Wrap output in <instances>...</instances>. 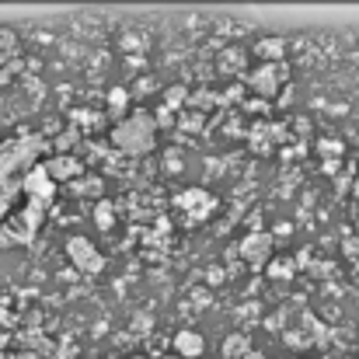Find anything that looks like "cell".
<instances>
[{
    "mask_svg": "<svg viewBox=\"0 0 359 359\" xmlns=\"http://www.w3.org/2000/svg\"><path fill=\"white\" fill-rule=\"evenodd\" d=\"M67 255H70V262L81 272H98L102 269V255L95 251V244L88 238H70L67 241Z\"/></svg>",
    "mask_w": 359,
    "mask_h": 359,
    "instance_id": "7a4b0ae2",
    "label": "cell"
},
{
    "mask_svg": "<svg viewBox=\"0 0 359 359\" xmlns=\"http://www.w3.org/2000/svg\"><path fill=\"white\" fill-rule=\"evenodd\" d=\"M46 171H49V178H74V175H81L77 161H70V157H56V161H49Z\"/></svg>",
    "mask_w": 359,
    "mask_h": 359,
    "instance_id": "52a82bcc",
    "label": "cell"
},
{
    "mask_svg": "<svg viewBox=\"0 0 359 359\" xmlns=\"http://www.w3.org/2000/svg\"><path fill=\"white\" fill-rule=\"evenodd\" d=\"M178 206L182 210H192V217H206L213 210V196H206V192H185L178 199Z\"/></svg>",
    "mask_w": 359,
    "mask_h": 359,
    "instance_id": "5b68a950",
    "label": "cell"
},
{
    "mask_svg": "<svg viewBox=\"0 0 359 359\" xmlns=\"http://www.w3.org/2000/svg\"><path fill=\"white\" fill-rule=\"evenodd\" d=\"M241 255H244V262L255 265V269L265 265V262L272 258V238H269V234H251V238H244Z\"/></svg>",
    "mask_w": 359,
    "mask_h": 359,
    "instance_id": "277c9868",
    "label": "cell"
},
{
    "mask_svg": "<svg viewBox=\"0 0 359 359\" xmlns=\"http://www.w3.org/2000/svg\"><path fill=\"white\" fill-rule=\"evenodd\" d=\"M154 119L147 116V112H136V116H126V119L116 126V133H112V140H116V147L126 150V154H147L150 147H154Z\"/></svg>",
    "mask_w": 359,
    "mask_h": 359,
    "instance_id": "6da1fadb",
    "label": "cell"
},
{
    "mask_svg": "<svg viewBox=\"0 0 359 359\" xmlns=\"http://www.w3.org/2000/svg\"><path fill=\"white\" fill-rule=\"evenodd\" d=\"M283 49H286V46H283V39H265V42H258V53H262L269 63H276Z\"/></svg>",
    "mask_w": 359,
    "mask_h": 359,
    "instance_id": "ba28073f",
    "label": "cell"
},
{
    "mask_svg": "<svg viewBox=\"0 0 359 359\" xmlns=\"http://www.w3.org/2000/svg\"><path fill=\"white\" fill-rule=\"evenodd\" d=\"M7 60H14V32L0 28V67H4Z\"/></svg>",
    "mask_w": 359,
    "mask_h": 359,
    "instance_id": "9c48e42d",
    "label": "cell"
},
{
    "mask_svg": "<svg viewBox=\"0 0 359 359\" xmlns=\"http://www.w3.org/2000/svg\"><path fill=\"white\" fill-rule=\"evenodd\" d=\"M286 81V70L279 67V63H265V67H258V74L251 77V88L258 91V95H265V98H272L276 91H279V84Z\"/></svg>",
    "mask_w": 359,
    "mask_h": 359,
    "instance_id": "3957f363",
    "label": "cell"
},
{
    "mask_svg": "<svg viewBox=\"0 0 359 359\" xmlns=\"http://www.w3.org/2000/svg\"><path fill=\"white\" fill-rule=\"evenodd\" d=\"M109 102H112V109H126V91H112V95H109Z\"/></svg>",
    "mask_w": 359,
    "mask_h": 359,
    "instance_id": "30bf717a",
    "label": "cell"
},
{
    "mask_svg": "<svg viewBox=\"0 0 359 359\" xmlns=\"http://www.w3.org/2000/svg\"><path fill=\"white\" fill-rule=\"evenodd\" d=\"M175 349H178L182 356H199V353H203V335L182 332V335H175Z\"/></svg>",
    "mask_w": 359,
    "mask_h": 359,
    "instance_id": "8992f818",
    "label": "cell"
}]
</instances>
